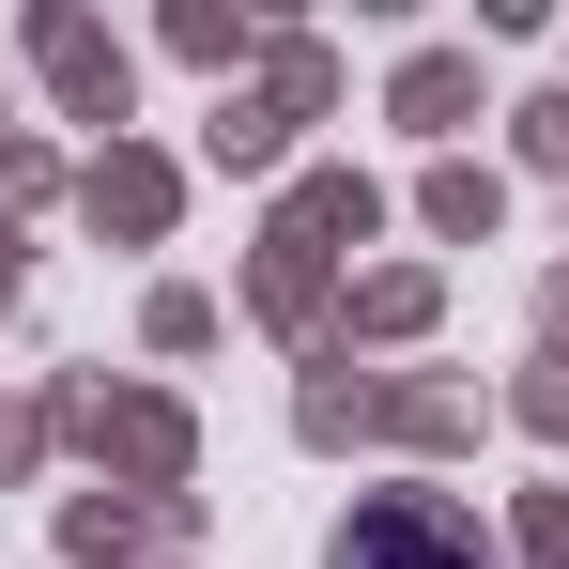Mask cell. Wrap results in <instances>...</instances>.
<instances>
[{"label":"cell","instance_id":"1","mask_svg":"<svg viewBox=\"0 0 569 569\" xmlns=\"http://www.w3.org/2000/svg\"><path fill=\"white\" fill-rule=\"evenodd\" d=\"M323 569H492V539H477V508H447V492H355V523H339Z\"/></svg>","mask_w":569,"mask_h":569}]
</instances>
